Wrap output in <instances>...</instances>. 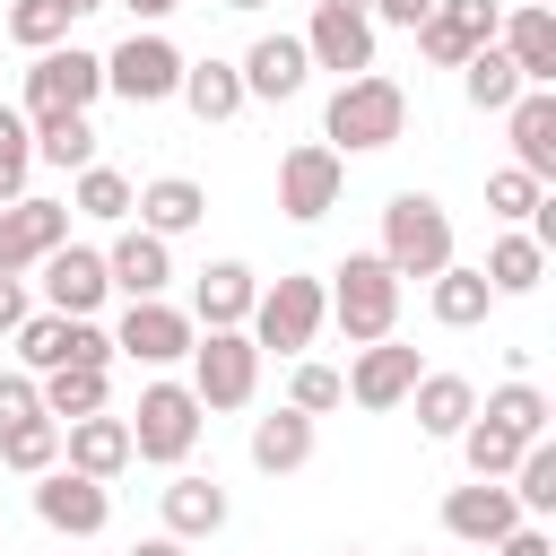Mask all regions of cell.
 I'll return each mask as SVG.
<instances>
[{
	"label": "cell",
	"instance_id": "obj_1",
	"mask_svg": "<svg viewBox=\"0 0 556 556\" xmlns=\"http://www.w3.org/2000/svg\"><path fill=\"white\" fill-rule=\"evenodd\" d=\"M408 130V96L400 78L365 70V78H339V96L321 104V148H391Z\"/></svg>",
	"mask_w": 556,
	"mask_h": 556
},
{
	"label": "cell",
	"instance_id": "obj_2",
	"mask_svg": "<svg viewBox=\"0 0 556 556\" xmlns=\"http://www.w3.org/2000/svg\"><path fill=\"white\" fill-rule=\"evenodd\" d=\"M382 261H391V278L452 269V217H443L434 191H391L382 200Z\"/></svg>",
	"mask_w": 556,
	"mask_h": 556
},
{
	"label": "cell",
	"instance_id": "obj_3",
	"mask_svg": "<svg viewBox=\"0 0 556 556\" xmlns=\"http://www.w3.org/2000/svg\"><path fill=\"white\" fill-rule=\"evenodd\" d=\"M330 321L348 330V348L391 339V321H400V278H391L382 252H348V261L330 269Z\"/></svg>",
	"mask_w": 556,
	"mask_h": 556
},
{
	"label": "cell",
	"instance_id": "obj_4",
	"mask_svg": "<svg viewBox=\"0 0 556 556\" xmlns=\"http://www.w3.org/2000/svg\"><path fill=\"white\" fill-rule=\"evenodd\" d=\"M321 321H330V287H321V278H304V269H287L278 287H261V304H252V330H243V339H252L261 356H269V348H278V356H304V348L321 339Z\"/></svg>",
	"mask_w": 556,
	"mask_h": 556
},
{
	"label": "cell",
	"instance_id": "obj_5",
	"mask_svg": "<svg viewBox=\"0 0 556 556\" xmlns=\"http://www.w3.org/2000/svg\"><path fill=\"white\" fill-rule=\"evenodd\" d=\"M122 426H130V460L182 469V460H191V443H200V400H191V382H148V391H139V408H130Z\"/></svg>",
	"mask_w": 556,
	"mask_h": 556
},
{
	"label": "cell",
	"instance_id": "obj_6",
	"mask_svg": "<svg viewBox=\"0 0 556 556\" xmlns=\"http://www.w3.org/2000/svg\"><path fill=\"white\" fill-rule=\"evenodd\" d=\"M261 391V348L243 330H200L191 339V400L200 408H252Z\"/></svg>",
	"mask_w": 556,
	"mask_h": 556
},
{
	"label": "cell",
	"instance_id": "obj_7",
	"mask_svg": "<svg viewBox=\"0 0 556 556\" xmlns=\"http://www.w3.org/2000/svg\"><path fill=\"white\" fill-rule=\"evenodd\" d=\"M96 96H104V52H78V43L35 52V70H26V122H43V113H87Z\"/></svg>",
	"mask_w": 556,
	"mask_h": 556
},
{
	"label": "cell",
	"instance_id": "obj_8",
	"mask_svg": "<svg viewBox=\"0 0 556 556\" xmlns=\"http://www.w3.org/2000/svg\"><path fill=\"white\" fill-rule=\"evenodd\" d=\"M104 87H113L122 104H165V96L182 87V52L148 26V35H130V43L104 52Z\"/></svg>",
	"mask_w": 556,
	"mask_h": 556
},
{
	"label": "cell",
	"instance_id": "obj_9",
	"mask_svg": "<svg viewBox=\"0 0 556 556\" xmlns=\"http://www.w3.org/2000/svg\"><path fill=\"white\" fill-rule=\"evenodd\" d=\"M339 182H348V165H339V148H321V139H304V148L278 156V208H287L295 226L330 217V208H339Z\"/></svg>",
	"mask_w": 556,
	"mask_h": 556
},
{
	"label": "cell",
	"instance_id": "obj_10",
	"mask_svg": "<svg viewBox=\"0 0 556 556\" xmlns=\"http://www.w3.org/2000/svg\"><path fill=\"white\" fill-rule=\"evenodd\" d=\"M61 243H70V208H61V200H35V191H26V200L0 208V269H9V278L43 269Z\"/></svg>",
	"mask_w": 556,
	"mask_h": 556
},
{
	"label": "cell",
	"instance_id": "obj_11",
	"mask_svg": "<svg viewBox=\"0 0 556 556\" xmlns=\"http://www.w3.org/2000/svg\"><path fill=\"white\" fill-rule=\"evenodd\" d=\"M191 313L182 304H165V295H148V304H122V321H113V348L122 356H139V365H174V356H191Z\"/></svg>",
	"mask_w": 556,
	"mask_h": 556
},
{
	"label": "cell",
	"instance_id": "obj_12",
	"mask_svg": "<svg viewBox=\"0 0 556 556\" xmlns=\"http://www.w3.org/2000/svg\"><path fill=\"white\" fill-rule=\"evenodd\" d=\"M35 521L61 530V539H96V530L113 521V495H104L96 478H78V469H43V478H35Z\"/></svg>",
	"mask_w": 556,
	"mask_h": 556
},
{
	"label": "cell",
	"instance_id": "obj_13",
	"mask_svg": "<svg viewBox=\"0 0 556 556\" xmlns=\"http://www.w3.org/2000/svg\"><path fill=\"white\" fill-rule=\"evenodd\" d=\"M478 43H495V0H434L426 26H417V52L434 70H460Z\"/></svg>",
	"mask_w": 556,
	"mask_h": 556
},
{
	"label": "cell",
	"instance_id": "obj_14",
	"mask_svg": "<svg viewBox=\"0 0 556 556\" xmlns=\"http://www.w3.org/2000/svg\"><path fill=\"white\" fill-rule=\"evenodd\" d=\"M43 295H52V313H61V321H96V304L113 295V278H104V252H87V243H61V252L43 261Z\"/></svg>",
	"mask_w": 556,
	"mask_h": 556
},
{
	"label": "cell",
	"instance_id": "obj_15",
	"mask_svg": "<svg viewBox=\"0 0 556 556\" xmlns=\"http://www.w3.org/2000/svg\"><path fill=\"white\" fill-rule=\"evenodd\" d=\"M339 382H348V400H356V408H400V400L417 391V348L374 339V348H356V365H348Z\"/></svg>",
	"mask_w": 556,
	"mask_h": 556
},
{
	"label": "cell",
	"instance_id": "obj_16",
	"mask_svg": "<svg viewBox=\"0 0 556 556\" xmlns=\"http://www.w3.org/2000/svg\"><path fill=\"white\" fill-rule=\"evenodd\" d=\"M513 521H521V504H513V486H504V478H469V486H452V495H443V530H452V539H469V547H495Z\"/></svg>",
	"mask_w": 556,
	"mask_h": 556
},
{
	"label": "cell",
	"instance_id": "obj_17",
	"mask_svg": "<svg viewBox=\"0 0 556 556\" xmlns=\"http://www.w3.org/2000/svg\"><path fill=\"white\" fill-rule=\"evenodd\" d=\"M304 61H313V70H339V78H365V70H374V17L313 9V26H304Z\"/></svg>",
	"mask_w": 556,
	"mask_h": 556
},
{
	"label": "cell",
	"instance_id": "obj_18",
	"mask_svg": "<svg viewBox=\"0 0 556 556\" xmlns=\"http://www.w3.org/2000/svg\"><path fill=\"white\" fill-rule=\"evenodd\" d=\"M104 278H113V295L148 304V295H165V278H174V243H156L148 226H122L113 252H104Z\"/></svg>",
	"mask_w": 556,
	"mask_h": 556
},
{
	"label": "cell",
	"instance_id": "obj_19",
	"mask_svg": "<svg viewBox=\"0 0 556 556\" xmlns=\"http://www.w3.org/2000/svg\"><path fill=\"white\" fill-rule=\"evenodd\" d=\"M252 304H261V278L243 261H208L200 287H191V330H243Z\"/></svg>",
	"mask_w": 556,
	"mask_h": 556
},
{
	"label": "cell",
	"instance_id": "obj_20",
	"mask_svg": "<svg viewBox=\"0 0 556 556\" xmlns=\"http://www.w3.org/2000/svg\"><path fill=\"white\" fill-rule=\"evenodd\" d=\"M495 43H504V61L521 70V87H556V9H513V17H495Z\"/></svg>",
	"mask_w": 556,
	"mask_h": 556
},
{
	"label": "cell",
	"instance_id": "obj_21",
	"mask_svg": "<svg viewBox=\"0 0 556 556\" xmlns=\"http://www.w3.org/2000/svg\"><path fill=\"white\" fill-rule=\"evenodd\" d=\"M235 78H243V96H269V104H287V96L313 78V61H304V35H261V43L235 61Z\"/></svg>",
	"mask_w": 556,
	"mask_h": 556
},
{
	"label": "cell",
	"instance_id": "obj_22",
	"mask_svg": "<svg viewBox=\"0 0 556 556\" xmlns=\"http://www.w3.org/2000/svg\"><path fill=\"white\" fill-rule=\"evenodd\" d=\"M504 122H513V165L530 182H547L556 174V87H521Z\"/></svg>",
	"mask_w": 556,
	"mask_h": 556
},
{
	"label": "cell",
	"instance_id": "obj_23",
	"mask_svg": "<svg viewBox=\"0 0 556 556\" xmlns=\"http://www.w3.org/2000/svg\"><path fill=\"white\" fill-rule=\"evenodd\" d=\"M61 469H78V478H122L130 469V426L122 417H78V426H61Z\"/></svg>",
	"mask_w": 556,
	"mask_h": 556
},
{
	"label": "cell",
	"instance_id": "obj_24",
	"mask_svg": "<svg viewBox=\"0 0 556 556\" xmlns=\"http://www.w3.org/2000/svg\"><path fill=\"white\" fill-rule=\"evenodd\" d=\"M139 226L156 235V243H174V235H191L200 217H208V191L191 182V174H156V182H139Z\"/></svg>",
	"mask_w": 556,
	"mask_h": 556
},
{
	"label": "cell",
	"instance_id": "obj_25",
	"mask_svg": "<svg viewBox=\"0 0 556 556\" xmlns=\"http://www.w3.org/2000/svg\"><path fill=\"white\" fill-rule=\"evenodd\" d=\"M156 504H165V539H182V547L226 530V486H217V478H191V469H182Z\"/></svg>",
	"mask_w": 556,
	"mask_h": 556
},
{
	"label": "cell",
	"instance_id": "obj_26",
	"mask_svg": "<svg viewBox=\"0 0 556 556\" xmlns=\"http://www.w3.org/2000/svg\"><path fill=\"white\" fill-rule=\"evenodd\" d=\"M304 460H313V417H304V408H269V417H252V469L295 478Z\"/></svg>",
	"mask_w": 556,
	"mask_h": 556
},
{
	"label": "cell",
	"instance_id": "obj_27",
	"mask_svg": "<svg viewBox=\"0 0 556 556\" xmlns=\"http://www.w3.org/2000/svg\"><path fill=\"white\" fill-rule=\"evenodd\" d=\"M408 408H417V434H434V443H452L469 417H478V391L460 382V374H417V391H408Z\"/></svg>",
	"mask_w": 556,
	"mask_h": 556
},
{
	"label": "cell",
	"instance_id": "obj_28",
	"mask_svg": "<svg viewBox=\"0 0 556 556\" xmlns=\"http://www.w3.org/2000/svg\"><path fill=\"white\" fill-rule=\"evenodd\" d=\"M200 122H235L252 96H243V78H235V61H182V87H174Z\"/></svg>",
	"mask_w": 556,
	"mask_h": 556
},
{
	"label": "cell",
	"instance_id": "obj_29",
	"mask_svg": "<svg viewBox=\"0 0 556 556\" xmlns=\"http://www.w3.org/2000/svg\"><path fill=\"white\" fill-rule=\"evenodd\" d=\"M426 304H434V321H443V330H478V321H486V304H495V287H486L478 269H460V261H452V269H434V278H426Z\"/></svg>",
	"mask_w": 556,
	"mask_h": 556
},
{
	"label": "cell",
	"instance_id": "obj_30",
	"mask_svg": "<svg viewBox=\"0 0 556 556\" xmlns=\"http://www.w3.org/2000/svg\"><path fill=\"white\" fill-rule=\"evenodd\" d=\"M35 391H43V417H52V426L104 417V374H96V365H61V374H35Z\"/></svg>",
	"mask_w": 556,
	"mask_h": 556
},
{
	"label": "cell",
	"instance_id": "obj_31",
	"mask_svg": "<svg viewBox=\"0 0 556 556\" xmlns=\"http://www.w3.org/2000/svg\"><path fill=\"white\" fill-rule=\"evenodd\" d=\"M26 130H35V165H61V174H87V165H96L87 113H43V122H26Z\"/></svg>",
	"mask_w": 556,
	"mask_h": 556
},
{
	"label": "cell",
	"instance_id": "obj_32",
	"mask_svg": "<svg viewBox=\"0 0 556 556\" xmlns=\"http://www.w3.org/2000/svg\"><path fill=\"white\" fill-rule=\"evenodd\" d=\"M478 278H486L495 295H530V287L547 278V252L513 226V235H495V243H486V269H478Z\"/></svg>",
	"mask_w": 556,
	"mask_h": 556
},
{
	"label": "cell",
	"instance_id": "obj_33",
	"mask_svg": "<svg viewBox=\"0 0 556 556\" xmlns=\"http://www.w3.org/2000/svg\"><path fill=\"white\" fill-rule=\"evenodd\" d=\"M460 87H469V104H478V113H513V96H521V70L504 61V43H478V52L460 61Z\"/></svg>",
	"mask_w": 556,
	"mask_h": 556
},
{
	"label": "cell",
	"instance_id": "obj_34",
	"mask_svg": "<svg viewBox=\"0 0 556 556\" xmlns=\"http://www.w3.org/2000/svg\"><path fill=\"white\" fill-rule=\"evenodd\" d=\"M513 504H521V521H547L556 513V443L539 434V443H521V460H513Z\"/></svg>",
	"mask_w": 556,
	"mask_h": 556
},
{
	"label": "cell",
	"instance_id": "obj_35",
	"mask_svg": "<svg viewBox=\"0 0 556 556\" xmlns=\"http://www.w3.org/2000/svg\"><path fill=\"white\" fill-rule=\"evenodd\" d=\"M0 469H17V478L61 469V426H52V417H17V426H0Z\"/></svg>",
	"mask_w": 556,
	"mask_h": 556
},
{
	"label": "cell",
	"instance_id": "obj_36",
	"mask_svg": "<svg viewBox=\"0 0 556 556\" xmlns=\"http://www.w3.org/2000/svg\"><path fill=\"white\" fill-rule=\"evenodd\" d=\"M478 417L504 426V434H521V443H539V434H547V391H539V382H495Z\"/></svg>",
	"mask_w": 556,
	"mask_h": 556
},
{
	"label": "cell",
	"instance_id": "obj_37",
	"mask_svg": "<svg viewBox=\"0 0 556 556\" xmlns=\"http://www.w3.org/2000/svg\"><path fill=\"white\" fill-rule=\"evenodd\" d=\"M9 339H17V374H61L70 365V321L61 313H26Z\"/></svg>",
	"mask_w": 556,
	"mask_h": 556
},
{
	"label": "cell",
	"instance_id": "obj_38",
	"mask_svg": "<svg viewBox=\"0 0 556 556\" xmlns=\"http://www.w3.org/2000/svg\"><path fill=\"white\" fill-rule=\"evenodd\" d=\"M452 443H460L469 478H513V460H521V434H504V426H486V417H469Z\"/></svg>",
	"mask_w": 556,
	"mask_h": 556
},
{
	"label": "cell",
	"instance_id": "obj_39",
	"mask_svg": "<svg viewBox=\"0 0 556 556\" xmlns=\"http://www.w3.org/2000/svg\"><path fill=\"white\" fill-rule=\"evenodd\" d=\"M26 174H35V130L17 104H0V208L26 200Z\"/></svg>",
	"mask_w": 556,
	"mask_h": 556
},
{
	"label": "cell",
	"instance_id": "obj_40",
	"mask_svg": "<svg viewBox=\"0 0 556 556\" xmlns=\"http://www.w3.org/2000/svg\"><path fill=\"white\" fill-rule=\"evenodd\" d=\"M130 200H139V191H130V174H113V165H87L78 191H70V208H78V217H104V226L130 217Z\"/></svg>",
	"mask_w": 556,
	"mask_h": 556
},
{
	"label": "cell",
	"instance_id": "obj_41",
	"mask_svg": "<svg viewBox=\"0 0 556 556\" xmlns=\"http://www.w3.org/2000/svg\"><path fill=\"white\" fill-rule=\"evenodd\" d=\"M339 400H348L339 365H321V356H295V374H287V408H304V417H330Z\"/></svg>",
	"mask_w": 556,
	"mask_h": 556
},
{
	"label": "cell",
	"instance_id": "obj_42",
	"mask_svg": "<svg viewBox=\"0 0 556 556\" xmlns=\"http://www.w3.org/2000/svg\"><path fill=\"white\" fill-rule=\"evenodd\" d=\"M539 200H547V191H539V182H530L521 165H495V174H486V208H495L504 226H521V217H539Z\"/></svg>",
	"mask_w": 556,
	"mask_h": 556
},
{
	"label": "cell",
	"instance_id": "obj_43",
	"mask_svg": "<svg viewBox=\"0 0 556 556\" xmlns=\"http://www.w3.org/2000/svg\"><path fill=\"white\" fill-rule=\"evenodd\" d=\"M0 26H9V43H26V52H52V43L70 35V17H61L52 0H17V9H9Z\"/></svg>",
	"mask_w": 556,
	"mask_h": 556
},
{
	"label": "cell",
	"instance_id": "obj_44",
	"mask_svg": "<svg viewBox=\"0 0 556 556\" xmlns=\"http://www.w3.org/2000/svg\"><path fill=\"white\" fill-rule=\"evenodd\" d=\"M17 417H43V391H35V374H0V426H17Z\"/></svg>",
	"mask_w": 556,
	"mask_h": 556
},
{
	"label": "cell",
	"instance_id": "obj_45",
	"mask_svg": "<svg viewBox=\"0 0 556 556\" xmlns=\"http://www.w3.org/2000/svg\"><path fill=\"white\" fill-rule=\"evenodd\" d=\"M495 556H556V547H547V530H539V521H513V530L495 539Z\"/></svg>",
	"mask_w": 556,
	"mask_h": 556
},
{
	"label": "cell",
	"instance_id": "obj_46",
	"mask_svg": "<svg viewBox=\"0 0 556 556\" xmlns=\"http://www.w3.org/2000/svg\"><path fill=\"white\" fill-rule=\"evenodd\" d=\"M426 9H434V0H365V17H382V26H408V35L426 26Z\"/></svg>",
	"mask_w": 556,
	"mask_h": 556
},
{
	"label": "cell",
	"instance_id": "obj_47",
	"mask_svg": "<svg viewBox=\"0 0 556 556\" xmlns=\"http://www.w3.org/2000/svg\"><path fill=\"white\" fill-rule=\"evenodd\" d=\"M17 321H26V278H9V269H0V339H9Z\"/></svg>",
	"mask_w": 556,
	"mask_h": 556
},
{
	"label": "cell",
	"instance_id": "obj_48",
	"mask_svg": "<svg viewBox=\"0 0 556 556\" xmlns=\"http://www.w3.org/2000/svg\"><path fill=\"white\" fill-rule=\"evenodd\" d=\"M122 9H130V17H148V26H156V17H174V9H182V0H122Z\"/></svg>",
	"mask_w": 556,
	"mask_h": 556
},
{
	"label": "cell",
	"instance_id": "obj_49",
	"mask_svg": "<svg viewBox=\"0 0 556 556\" xmlns=\"http://www.w3.org/2000/svg\"><path fill=\"white\" fill-rule=\"evenodd\" d=\"M130 556H191V547H182V539H139Z\"/></svg>",
	"mask_w": 556,
	"mask_h": 556
},
{
	"label": "cell",
	"instance_id": "obj_50",
	"mask_svg": "<svg viewBox=\"0 0 556 556\" xmlns=\"http://www.w3.org/2000/svg\"><path fill=\"white\" fill-rule=\"evenodd\" d=\"M52 9H61V17H87V9H104V0H52Z\"/></svg>",
	"mask_w": 556,
	"mask_h": 556
},
{
	"label": "cell",
	"instance_id": "obj_51",
	"mask_svg": "<svg viewBox=\"0 0 556 556\" xmlns=\"http://www.w3.org/2000/svg\"><path fill=\"white\" fill-rule=\"evenodd\" d=\"M313 9H348V17H365V0H313Z\"/></svg>",
	"mask_w": 556,
	"mask_h": 556
},
{
	"label": "cell",
	"instance_id": "obj_52",
	"mask_svg": "<svg viewBox=\"0 0 556 556\" xmlns=\"http://www.w3.org/2000/svg\"><path fill=\"white\" fill-rule=\"evenodd\" d=\"M226 9H269V0H226Z\"/></svg>",
	"mask_w": 556,
	"mask_h": 556
},
{
	"label": "cell",
	"instance_id": "obj_53",
	"mask_svg": "<svg viewBox=\"0 0 556 556\" xmlns=\"http://www.w3.org/2000/svg\"><path fill=\"white\" fill-rule=\"evenodd\" d=\"M339 556H356V547H339Z\"/></svg>",
	"mask_w": 556,
	"mask_h": 556
},
{
	"label": "cell",
	"instance_id": "obj_54",
	"mask_svg": "<svg viewBox=\"0 0 556 556\" xmlns=\"http://www.w3.org/2000/svg\"><path fill=\"white\" fill-rule=\"evenodd\" d=\"M408 556H426V547H408Z\"/></svg>",
	"mask_w": 556,
	"mask_h": 556
},
{
	"label": "cell",
	"instance_id": "obj_55",
	"mask_svg": "<svg viewBox=\"0 0 556 556\" xmlns=\"http://www.w3.org/2000/svg\"><path fill=\"white\" fill-rule=\"evenodd\" d=\"M539 9H547V0H539Z\"/></svg>",
	"mask_w": 556,
	"mask_h": 556
}]
</instances>
